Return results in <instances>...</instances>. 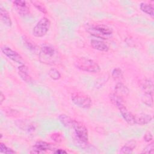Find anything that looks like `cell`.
<instances>
[{
	"instance_id": "6da1fadb",
	"label": "cell",
	"mask_w": 154,
	"mask_h": 154,
	"mask_svg": "<svg viewBox=\"0 0 154 154\" xmlns=\"http://www.w3.org/2000/svg\"><path fill=\"white\" fill-rule=\"evenodd\" d=\"M111 102L119 109L125 120L129 125L135 124V116L133 115L125 106L123 98L120 96L112 93L109 96Z\"/></svg>"
},
{
	"instance_id": "7a4b0ae2",
	"label": "cell",
	"mask_w": 154,
	"mask_h": 154,
	"mask_svg": "<svg viewBox=\"0 0 154 154\" xmlns=\"http://www.w3.org/2000/svg\"><path fill=\"white\" fill-rule=\"evenodd\" d=\"M75 66L79 70L89 73H97L100 70L97 63L91 59L81 57L76 59L75 62Z\"/></svg>"
},
{
	"instance_id": "3957f363",
	"label": "cell",
	"mask_w": 154,
	"mask_h": 154,
	"mask_svg": "<svg viewBox=\"0 0 154 154\" xmlns=\"http://www.w3.org/2000/svg\"><path fill=\"white\" fill-rule=\"evenodd\" d=\"M87 31L91 35L102 39H108L112 34V30L104 25L90 26L87 28Z\"/></svg>"
},
{
	"instance_id": "277c9868",
	"label": "cell",
	"mask_w": 154,
	"mask_h": 154,
	"mask_svg": "<svg viewBox=\"0 0 154 154\" xmlns=\"http://www.w3.org/2000/svg\"><path fill=\"white\" fill-rule=\"evenodd\" d=\"M51 26V22L46 17H42L32 29V34L36 37H42L46 34Z\"/></svg>"
},
{
	"instance_id": "5b68a950",
	"label": "cell",
	"mask_w": 154,
	"mask_h": 154,
	"mask_svg": "<svg viewBox=\"0 0 154 154\" xmlns=\"http://www.w3.org/2000/svg\"><path fill=\"white\" fill-rule=\"evenodd\" d=\"M71 99L76 105L82 108H89L92 105L91 99L82 93L76 92L73 93L71 96Z\"/></svg>"
},
{
	"instance_id": "8992f818",
	"label": "cell",
	"mask_w": 154,
	"mask_h": 154,
	"mask_svg": "<svg viewBox=\"0 0 154 154\" xmlns=\"http://www.w3.org/2000/svg\"><path fill=\"white\" fill-rule=\"evenodd\" d=\"M73 128L75 130V134L76 136L75 140H78L79 144H83L87 143L88 140L87 128L83 124L78 121Z\"/></svg>"
},
{
	"instance_id": "52a82bcc",
	"label": "cell",
	"mask_w": 154,
	"mask_h": 154,
	"mask_svg": "<svg viewBox=\"0 0 154 154\" xmlns=\"http://www.w3.org/2000/svg\"><path fill=\"white\" fill-rule=\"evenodd\" d=\"M56 53L55 49L52 46L49 45H43L41 47L40 57L43 59L44 62L52 63L54 62L53 59Z\"/></svg>"
},
{
	"instance_id": "ba28073f",
	"label": "cell",
	"mask_w": 154,
	"mask_h": 154,
	"mask_svg": "<svg viewBox=\"0 0 154 154\" xmlns=\"http://www.w3.org/2000/svg\"><path fill=\"white\" fill-rule=\"evenodd\" d=\"M1 51L9 59L11 60L12 61L22 64L23 63V59L22 56L16 51L13 50L11 48H10L8 46H4L1 48Z\"/></svg>"
},
{
	"instance_id": "9c48e42d",
	"label": "cell",
	"mask_w": 154,
	"mask_h": 154,
	"mask_svg": "<svg viewBox=\"0 0 154 154\" xmlns=\"http://www.w3.org/2000/svg\"><path fill=\"white\" fill-rule=\"evenodd\" d=\"M13 2L17 11L20 16H25L29 13V8L25 1L16 0Z\"/></svg>"
},
{
	"instance_id": "30bf717a",
	"label": "cell",
	"mask_w": 154,
	"mask_h": 154,
	"mask_svg": "<svg viewBox=\"0 0 154 154\" xmlns=\"http://www.w3.org/2000/svg\"><path fill=\"white\" fill-rule=\"evenodd\" d=\"M52 149V146L45 141H39L35 143V145L33 147V149L31 153H43L46 150Z\"/></svg>"
},
{
	"instance_id": "8fae6325",
	"label": "cell",
	"mask_w": 154,
	"mask_h": 154,
	"mask_svg": "<svg viewBox=\"0 0 154 154\" xmlns=\"http://www.w3.org/2000/svg\"><path fill=\"white\" fill-rule=\"evenodd\" d=\"M18 74L25 82L28 83L32 82V78L29 75L28 67L23 64L18 67Z\"/></svg>"
},
{
	"instance_id": "7c38bea8",
	"label": "cell",
	"mask_w": 154,
	"mask_h": 154,
	"mask_svg": "<svg viewBox=\"0 0 154 154\" xmlns=\"http://www.w3.org/2000/svg\"><path fill=\"white\" fill-rule=\"evenodd\" d=\"M58 119L61 124H63L65 127L70 128H73L77 122L66 114H60L58 116Z\"/></svg>"
},
{
	"instance_id": "4fadbf2b",
	"label": "cell",
	"mask_w": 154,
	"mask_h": 154,
	"mask_svg": "<svg viewBox=\"0 0 154 154\" xmlns=\"http://www.w3.org/2000/svg\"><path fill=\"white\" fill-rule=\"evenodd\" d=\"M90 44L93 49L98 50L99 51L107 52L109 50L108 46L101 40L93 39L90 41Z\"/></svg>"
},
{
	"instance_id": "5bb4252c",
	"label": "cell",
	"mask_w": 154,
	"mask_h": 154,
	"mask_svg": "<svg viewBox=\"0 0 154 154\" xmlns=\"http://www.w3.org/2000/svg\"><path fill=\"white\" fill-rule=\"evenodd\" d=\"M140 86L141 88L146 94H153V82L150 79H144L140 82Z\"/></svg>"
},
{
	"instance_id": "9a60e30c",
	"label": "cell",
	"mask_w": 154,
	"mask_h": 154,
	"mask_svg": "<svg viewBox=\"0 0 154 154\" xmlns=\"http://www.w3.org/2000/svg\"><path fill=\"white\" fill-rule=\"evenodd\" d=\"M115 94L122 97L123 96H127L129 94V89L122 82H119L116 84L114 88Z\"/></svg>"
},
{
	"instance_id": "2e32d148",
	"label": "cell",
	"mask_w": 154,
	"mask_h": 154,
	"mask_svg": "<svg viewBox=\"0 0 154 154\" xmlns=\"http://www.w3.org/2000/svg\"><path fill=\"white\" fill-rule=\"evenodd\" d=\"M0 16L1 20L7 26H11L12 25V22L11 20V17L7 12V11L3 8L2 6L0 7Z\"/></svg>"
},
{
	"instance_id": "e0dca14e",
	"label": "cell",
	"mask_w": 154,
	"mask_h": 154,
	"mask_svg": "<svg viewBox=\"0 0 154 154\" xmlns=\"http://www.w3.org/2000/svg\"><path fill=\"white\" fill-rule=\"evenodd\" d=\"M137 142L135 140H131L126 143L120 150V153H131L135 148Z\"/></svg>"
},
{
	"instance_id": "ac0fdd59",
	"label": "cell",
	"mask_w": 154,
	"mask_h": 154,
	"mask_svg": "<svg viewBox=\"0 0 154 154\" xmlns=\"http://www.w3.org/2000/svg\"><path fill=\"white\" fill-rule=\"evenodd\" d=\"M152 117L149 114H142L138 116H135V124L144 125L151 122Z\"/></svg>"
},
{
	"instance_id": "d6986e66",
	"label": "cell",
	"mask_w": 154,
	"mask_h": 154,
	"mask_svg": "<svg viewBox=\"0 0 154 154\" xmlns=\"http://www.w3.org/2000/svg\"><path fill=\"white\" fill-rule=\"evenodd\" d=\"M140 9L144 13L150 15L152 17L154 16V8L152 5L146 3V2H141L140 4Z\"/></svg>"
},
{
	"instance_id": "ffe728a7",
	"label": "cell",
	"mask_w": 154,
	"mask_h": 154,
	"mask_svg": "<svg viewBox=\"0 0 154 154\" xmlns=\"http://www.w3.org/2000/svg\"><path fill=\"white\" fill-rule=\"evenodd\" d=\"M48 75L53 80H58L61 78L60 72L55 68H51L48 72Z\"/></svg>"
},
{
	"instance_id": "44dd1931",
	"label": "cell",
	"mask_w": 154,
	"mask_h": 154,
	"mask_svg": "<svg viewBox=\"0 0 154 154\" xmlns=\"http://www.w3.org/2000/svg\"><path fill=\"white\" fill-rule=\"evenodd\" d=\"M31 2L32 4L33 5H34L39 11H40L41 12L43 13H47V10L46 7H45L44 4H42L41 2L40 1H31Z\"/></svg>"
},
{
	"instance_id": "7402d4cb",
	"label": "cell",
	"mask_w": 154,
	"mask_h": 154,
	"mask_svg": "<svg viewBox=\"0 0 154 154\" xmlns=\"http://www.w3.org/2000/svg\"><path fill=\"white\" fill-rule=\"evenodd\" d=\"M112 77L115 80L120 79L123 77V72L119 68H116L112 70Z\"/></svg>"
},
{
	"instance_id": "603a6c76",
	"label": "cell",
	"mask_w": 154,
	"mask_h": 154,
	"mask_svg": "<svg viewBox=\"0 0 154 154\" xmlns=\"http://www.w3.org/2000/svg\"><path fill=\"white\" fill-rule=\"evenodd\" d=\"M0 152L3 153H7V154H11V153H16L15 151L8 147L5 144H4L2 143H0Z\"/></svg>"
},
{
	"instance_id": "cb8c5ba5",
	"label": "cell",
	"mask_w": 154,
	"mask_h": 154,
	"mask_svg": "<svg viewBox=\"0 0 154 154\" xmlns=\"http://www.w3.org/2000/svg\"><path fill=\"white\" fill-rule=\"evenodd\" d=\"M143 153H154V144L153 142L149 143L148 146H147L143 150Z\"/></svg>"
},
{
	"instance_id": "d4e9b609",
	"label": "cell",
	"mask_w": 154,
	"mask_h": 154,
	"mask_svg": "<svg viewBox=\"0 0 154 154\" xmlns=\"http://www.w3.org/2000/svg\"><path fill=\"white\" fill-rule=\"evenodd\" d=\"M51 138L52 140H54L55 142L59 143L62 141V136L61 134L58 132H55L51 135Z\"/></svg>"
},
{
	"instance_id": "484cf974",
	"label": "cell",
	"mask_w": 154,
	"mask_h": 154,
	"mask_svg": "<svg viewBox=\"0 0 154 154\" xmlns=\"http://www.w3.org/2000/svg\"><path fill=\"white\" fill-rule=\"evenodd\" d=\"M143 138H144V141H145L146 142H149V143H150V142L152 141V140H153L152 134V133H151L150 132H149V131L147 132L144 134Z\"/></svg>"
},
{
	"instance_id": "4316f807",
	"label": "cell",
	"mask_w": 154,
	"mask_h": 154,
	"mask_svg": "<svg viewBox=\"0 0 154 154\" xmlns=\"http://www.w3.org/2000/svg\"><path fill=\"white\" fill-rule=\"evenodd\" d=\"M24 42L25 43L28 45V46L30 48V49H34V46L32 44V43H31L28 39L25 38L24 39Z\"/></svg>"
},
{
	"instance_id": "83f0119b",
	"label": "cell",
	"mask_w": 154,
	"mask_h": 154,
	"mask_svg": "<svg viewBox=\"0 0 154 154\" xmlns=\"http://www.w3.org/2000/svg\"><path fill=\"white\" fill-rule=\"evenodd\" d=\"M55 153H58V154H62V153H66L67 152L63 150V149H57L56 151L54 152Z\"/></svg>"
},
{
	"instance_id": "f1b7e54d",
	"label": "cell",
	"mask_w": 154,
	"mask_h": 154,
	"mask_svg": "<svg viewBox=\"0 0 154 154\" xmlns=\"http://www.w3.org/2000/svg\"><path fill=\"white\" fill-rule=\"evenodd\" d=\"M5 100V96L3 94L2 92H1V95H0V100H1V104L2 103L3 101Z\"/></svg>"
}]
</instances>
